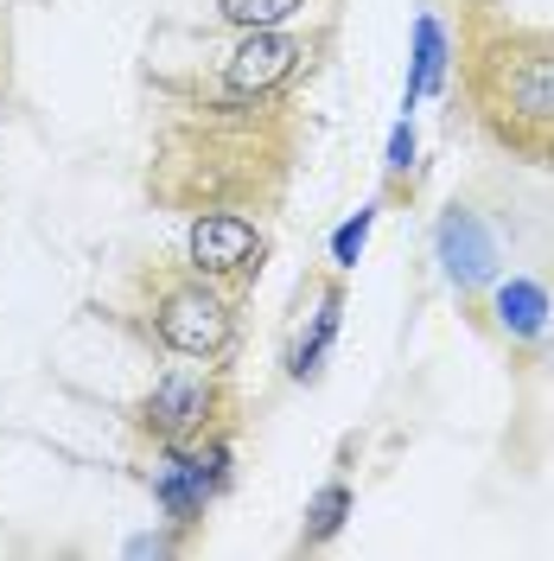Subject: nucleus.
I'll return each instance as SVG.
<instances>
[{"instance_id":"3","label":"nucleus","mask_w":554,"mask_h":561,"mask_svg":"<svg viewBox=\"0 0 554 561\" xmlns=\"http://www.w3.org/2000/svg\"><path fill=\"white\" fill-rule=\"evenodd\" d=\"M223 447H198V454H166V466L153 472V491H160V504H166V517L173 524H192L198 511H205V497L223 485Z\"/></svg>"},{"instance_id":"6","label":"nucleus","mask_w":554,"mask_h":561,"mask_svg":"<svg viewBox=\"0 0 554 561\" xmlns=\"http://www.w3.org/2000/svg\"><path fill=\"white\" fill-rule=\"evenodd\" d=\"M440 262H447V275L459 287H478V280L497 275V243H490V230L472 210H447L440 217Z\"/></svg>"},{"instance_id":"2","label":"nucleus","mask_w":554,"mask_h":561,"mask_svg":"<svg viewBox=\"0 0 554 561\" xmlns=\"http://www.w3.org/2000/svg\"><path fill=\"white\" fill-rule=\"evenodd\" d=\"M153 332H160V345L178 351V357H217V351L230 345V307L198 280V287H178V294L160 300Z\"/></svg>"},{"instance_id":"5","label":"nucleus","mask_w":554,"mask_h":561,"mask_svg":"<svg viewBox=\"0 0 554 561\" xmlns=\"http://www.w3.org/2000/svg\"><path fill=\"white\" fill-rule=\"evenodd\" d=\"M300 58H307V51H300L293 38H280L275 26H255V33L236 45V58H230L223 77H230V90H236V96H249V90H275L280 77H293Z\"/></svg>"},{"instance_id":"11","label":"nucleus","mask_w":554,"mask_h":561,"mask_svg":"<svg viewBox=\"0 0 554 561\" xmlns=\"http://www.w3.org/2000/svg\"><path fill=\"white\" fill-rule=\"evenodd\" d=\"M223 7V20L230 26H243V33H255V26H280L287 13H300L307 0H217Z\"/></svg>"},{"instance_id":"10","label":"nucleus","mask_w":554,"mask_h":561,"mask_svg":"<svg viewBox=\"0 0 554 561\" xmlns=\"http://www.w3.org/2000/svg\"><path fill=\"white\" fill-rule=\"evenodd\" d=\"M338 313H345V294L332 287L325 300H319V319H312V332L293 345V377H312L319 370V357H325V345H332V332H338Z\"/></svg>"},{"instance_id":"12","label":"nucleus","mask_w":554,"mask_h":561,"mask_svg":"<svg viewBox=\"0 0 554 561\" xmlns=\"http://www.w3.org/2000/svg\"><path fill=\"white\" fill-rule=\"evenodd\" d=\"M345 511H350V491L345 485H325L319 497H312V524H307V542H325V536H338L345 529Z\"/></svg>"},{"instance_id":"15","label":"nucleus","mask_w":554,"mask_h":561,"mask_svg":"<svg viewBox=\"0 0 554 561\" xmlns=\"http://www.w3.org/2000/svg\"><path fill=\"white\" fill-rule=\"evenodd\" d=\"M166 549H173L166 536H135V542H128V556H166Z\"/></svg>"},{"instance_id":"7","label":"nucleus","mask_w":554,"mask_h":561,"mask_svg":"<svg viewBox=\"0 0 554 561\" xmlns=\"http://www.w3.org/2000/svg\"><path fill=\"white\" fill-rule=\"evenodd\" d=\"M262 255V237L249 230L243 217H198L192 224V262L205 275H230V268H249Z\"/></svg>"},{"instance_id":"1","label":"nucleus","mask_w":554,"mask_h":561,"mask_svg":"<svg viewBox=\"0 0 554 561\" xmlns=\"http://www.w3.org/2000/svg\"><path fill=\"white\" fill-rule=\"evenodd\" d=\"M497 115H504V135L517 128V140L554 135V45H529L510 51L497 65Z\"/></svg>"},{"instance_id":"14","label":"nucleus","mask_w":554,"mask_h":561,"mask_svg":"<svg viewBox=\"0 0 554 561\" xmlns=\"http://www.w3.org/2000/svg\"><path fill=\"white\" fill-rule=\"evenodd\" d=\"M408 160H415V128H408V122H402V128H395V135H389V167H395V173H402V167H408Z\"/></svg>"},{"instance_id":"9","label":"nucleus","mask_w":554,"mask_h":561,"mask_svg":"<svg viewBox=\"0 0 554 561\" xmlns=\"http://www.w3.org/2000/svg\"><path fill=\"white\" fill-rule=\"evenodd\" d=\"M440 70H447V33H440V20H420L415 26V77H408V108L420 96H434L440 90Z\"/></svg>"},{"instance_id":"4","label":"nucleus","mask_w":554,"mask_h":561,"mask_svg":"<svg viewBox=\"0 0 554 561\" xmlns=\"http://www.w3.org/2000/svg\"><path fill=\"white\" fill-rule=\"evenodd\" d=\"M210 396H217V389H210L198 370H173V377H160L153 402H147V427H153L160 440H185V434L205 427Z\"/></svg>"},{"instance_id":"8","label":"nucleus","mask_w":554,"mask_h":561,"mask_svg":"<svg viewBox=\"0 0 554 561\" xmlns=\"http://www.w3.org/2000/svg\"><path fill=\"white\" fill-rule=\"evenodd\" d=\"M497 319H504V332H542L549 325V294L535 287V280H510V287H497Z\"/></svg>"},{"instance_id":"13","label":"nucleus","mask_w":554,"mask_h":561,"mask_svg":"<svg viewBox=\"0 0 554 561\" xmlns=\"http://www.w3.org/2000/svg\"><path fill=\"white\" fill-rule=\"evenodd\" d=\"M363 237H370V210H357L345 230L332 237V262H338V268H357V255H363Z\"/></svg>"}]
</instances>
